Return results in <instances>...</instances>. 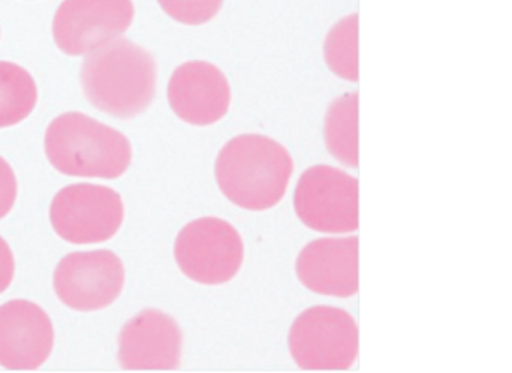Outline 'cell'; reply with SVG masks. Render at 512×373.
<instances>
[{
	"instance_id": "obj_17",
	"label": "cell",
	"mask_w": 512,
	"mask_h": 373,
	"mask_svg": "<svg viewBox=\"0 0 512 373\" xmlns=\"http://www.w3.org/2000/svg\"><path fill=\"white\" fill-rule=\"evenodd\" d=\"M161 8L179 23L198 26L213 20L224 0H158Z\"/></svg>"
},
{
	"instance_id": "obj_14",
	"label": "cell",
	"mask_w": 512,
	"mask_h": 373,
	"mask_svg": "<svg viewBox=\"0 0 512 373\" xmlns=\"http://www.w3.org/2000/svg\"><path fill=\"white\" fill-rule=\"evenodd\" d=\"M325 143L337 161L358 168V93H348L328 108Z\"/></svg>"
},
{
	"instance_id": "obj_3",
	"label": "cell",
	"mask_w": 512,
	"mask_h": 373,
	"mask_svg": "<svg viewBox=\"0 0 512 373\" xmlns=\"http://www.w3.org/2000/svg\"><path fill=\"white\" fill-rule=\"evenodd\" d=\"M45 153L59 173L86 179H117L132 161L131 143L122 132L81 113L62 114L50 123Z\"/></svg>"
},
{
	"instance_id": "obj_19",
	"label": "cell",
	"mask_w": 512,
	"mask_h": 373,
	"mask_svg": "<svg viewBox=\"0 0 512 373\" xmlns=\"http://www.w3.org/2000/svg\"><path fill=\"white\" fill-rule=\"evenodd\" d=\"M14 278V257L8 243L0 237V294L11 285Z\"/></svg>"
},
{
	"instance_id": "obj_6",
	"label": "cell",
	"mask_w": 512,
	"mask_h": 373,
	"mask_svg": "<svg viewBox=\"0 0 512 373\" xmlns=\"http://www.w3.org/2000/svg\"><path fill=\"white\" fill-rule=\"evenodd\" d=\"M294 207L310 230L327 234L357 231V177L328 165L309 168L298 180Z\"/></svg>"
},
{
	"instance_id": "obj_2",
	"label": "cell",
	"mask_w": 512,
	"mask_h": 373,
	"mask_svg": "<svg viewBox=\"0 0 512 373\" xmlns=\"http://www.w3.org/2000/svg\"><path fill=\"white\" fill-rule=\"evenodd\" d=\"M292 173L291 153L264 135L233 138L216 159V180L222 194L236 206L256 212L283 200Z\"/></svg>"
},
{
	"instance_id": "obj_7",
	"label": "cell",
	"mask_w": 512,
	"mask_h": 373,
	"mask_svg": "<svg viewBox=\"0 0 512 373\" xmlns=\"http://www.w3.org/2000/svg\"><path fill=\"white\" fill-rule=\"evenodd\" d=\"M51 225L66 242L93 245L116 236L125 219V204L114 189L101 185H71L54 197Z\"/></svg>"
},
{
	"instance_id": "obj_12",
	"label": "cell",
	"mask_w": 512,
	"mask_h": 373,
	"mask_svg": "<svg viewBox=\"0 0 512 373\" xmlns=\"http://www.w3.org/2000/svg\"><path fill=\"white\" fill-rule=\"evenodd\" d=\"M53 345V324L38 305L14 300L0 306V366L11 371L41 368Z\"/></svg>"
},
{
	"instance_id": "obj_15",
	"label": "cell",
	"mask_w": 512,
	"mask_h": 373,
	"mask_svg": "<svg viewBox=\"0 0 512 373\" xmlns=\"http://www.w3.org/2000/svg\"><path fill=\"white\" fill-rule=\"evenodd\" d=\"M36 101L38 89L32 75L15 63L0 62V128L23 122Z\"/></svg>"
},
{
	"instance_id": "obj_13",
	"label": "cell",
	"mask_w": 512,
	"mask_h": 373,
	"mask_svg": "<svg viewBox=\"0 0 512 373\" xmlns=\"http://www.w3.org/2000/svg\"><path fill=\"white\" fill-rule=\"evenodd\" d=\"M297 275L307 290L321 296L348 299L358 293V239L331 237L304 246L297 258Z\"/></svg>"
},
{
	"instance_id": "obj_11",
	"label": "cell",
	"mask_w": 512,
	"mask_h": 373,
	"mask_svg": "<svg viewBox=\"0 0 512 373\" xmlns=\"http://www.w3.org/2000/svg\"><path fill=\"white\" fill-rule=\"evenodd\" d=\"M183 333L170 315L147 309L132 318L119 338V362L128 371H173L180 366Z\"/></svg>"
},
{
	"instance_id": "obj_16",
	"label": "cell",
	"mask_w": 512,
	"mask_h": 373,
	"mask_svg": "<svg viewBox=\"0 0 512 373\" xmlns=\"http://www.w3.org/2000/svg\"><path fill=\"white\" fill-rule=\"evenodd\" d=\"M324 56L334 74L357 83L358 14L348 15L328 32Z\"/></svg>"
},
{
	"instance_id": "obj_8",
	"label": "cell",
	"mask_w": 512,
	"mask_h": 373,
	"mask_svg": "<svg viewBox=\"0 0 512 373\" xmlns=\"http://www.w3.org/2000/svg\"><path fill=\"white\" fill-rule=\"evenodd\" d=\"M125 288V267L110 251L66 255L54 273V290L63 305L95 312L113 305Z\"/></svg>"
},
{
	"instance_id": "obj_18",
	"label": "cell",
	"mask_w": 512,
	"mask_h": 373,
	"mask_svg": "<svg viewBox=\"0 0 512 373\" xmlns=\"http://www.w3.org/2000/svg\"><path fill=\"white\" fill-rule=\"evenodd\" d=\"M17 198V179L11 165L0 158V219L5 218Z\"/></svg>"
},
{
	"instance_id": "obj_1",
	"label": "cell",
	"mask_w": 512,
	"mask_h": 373,
	"mask_svg": "<svg viewBox=\"0 0 512 373\" xmlns=\"http://www.w3.org/2000/svg\"><path fill=\"white\" fill-rule=\"evenodd\" d=\"M158 68L149 51L117 38L92 51L81 66L87 101L102 113L132 119L152 104Z\"/></svg>"
},
{
	"instance_id": "obj_10",
	"label": "cell",
	"mask_w": 512,
	"mask_h": 373,
	"mask_svg": "<svg viewBox=\"0 0 512 373\" xmlns=\"http://www.w3.org/2000/svg\"><path fill=\"white\" fill-rule=\"evenodd\" d=\"M168 102L176 116L189 125H215L230 110V83L218 66L192 60L171 75Z\"/></svg>"
},
{
	"instance_id": "obj_5",
	"label": "cell",
	"mask_w": 512,
	"mask_h": 373,
	"mask_svg": "<svg viewBox=\"0 0 512 373\" xmlns=\"http://www.w3.org/2000/svg\"><path fill=\"white\" fill-rule=\"evenodd\" d=\"M180 272L201 285L233 281L245 261V245L239 231L219 218H201L186 225L174 245Z\"/></svg>"
},
{
	"instance_id": "obj_4",
	"label": "cell",
	"mask_w": 512,
	"mask_h": 373,
	"mask_svg": "<svg viewBox=\"0 0 512 373\" xmlns=\"http://www.w3.org/2000/svg\"><path fill=\"white\" fill-rule=\"evenodd\" d=\"M289 353L304 371H346L358 359V326L352 315L315 306L298 315L289 332Z\"/></svg>"
},
{
	"instance_id": "obj_9",
	"label": "cell",
	"mask_w": 512,
	"mask_h": 373,
	"mask_svg": "<svg viewBox=\"0 0 512 373\" xmlns=\"http://www.w3.org/2000/svg\"><path fill=\"white\" fill-rule=\"evenodd\" d=\"M132 0H63L53 20L57 47L69 56L92 53L131 27Z\"/></svg>"
}]
</instances>
